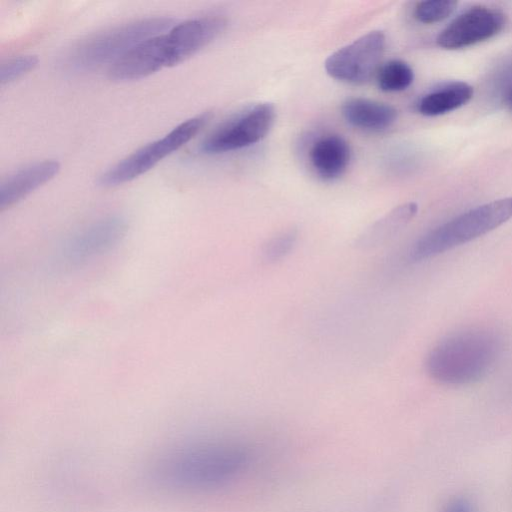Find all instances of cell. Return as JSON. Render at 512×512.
<instances>
[{
	"instance_id": "6da1fadb",
	"label": "cell",
	"mask_w": 512,
	"mask_h": 512,
	"mask_svg": "<svg viewBox=\"0 0 512 512\" xmlns=\"http://www.w3.org/2000/svg\"><path fill=\"white\" fill-rule=\"evenodd\" d=\"M252 461L253 452L246 444L234 441L194 444L162 458L152 470V479L170 489L213 491L241 478Z\"/></svg>"
},
{
	"instance_id": "7a4b0ae2",
	"label": "cell",
	"mask_w": 512,
	"mask_h": 512,
	"mask_svg": "<svg viewBox=\"0 0 512 512\" xmlns=\"http://www.w3.org/2000/svg\"><path fill=\"white\" fill-rule=\"evenodd\" d=\"M502 339L493 330L469 328L447 335L429 352V376L446 385H465L488 374L502 352Z\"/></svg>"
},
{
	"instance_id": "3957f363",
	"label": "cell",
	"mask_w": 512,
	"mask_h": 512,
	"mask_svg": "<svg viewBox=\"0 0 512 512\" xmlns=\"http://www.w3.org/2000/svg\"><path fill=\"white\" fill-rule=\"evenodd\" d=\"M512 218V197L497 199L450 219L420 237L409 256L413 261L426 260L470 242Z\"/></svg>"
},
{
	"instance_id": "277c9868",
	"label": "cell",
	"mask_w": 512,
	"mask_h": 512,
	"mask_svg": "<svg viewBox=\"0 0 512 512\" xmlns=\"http://www.w3.org/2000/svg\"><path fill=\"white\" fill-rule=\"evenodd\" d=\"M172 27V19L149 17L130 21L98 32L78 43L68 56L69 66L91 70L104 64L110 66L142 41Z\"/></svg>"
},
{
	"instance_id": "5b68a950",
	"label": "cell",
	"mask_w": 512,
	"mask_h": 512,
	"mask_svg": "<svg viewBox=\"0 0 512 512\" xmlns=\"http://www.w3.org/2000/svg\"><path fill=\"white\" fill-rule=\"evenodd\" d=\"M205 114L192 117L159 138L133 152L99 177L103 187L129 182L153 168L158 162L189 142L205 125Z\"/></svg>"
},
{
	"instance_id": "8992f818",
	"label": "cell",
	"mask_w": 512,
	"mask_h": 512,
	"mask_svg": "<svg viewBox=\"0 0 512 512\" xmlns=\"http://www.w3.org/2000/svg\"><path fill=\"white\" fill-rule=\"evenodd\" d=\"M275 114L271 103L251 106L207 136L200 150L205 154H221L254 145L269 133Z\"/></svg>"
},
{
	"instance_id": "52a82bcc",
	"label": "cell",
	"mask_w": 512,
	"mask_h": 512,
	"mask_svg": "<svg viewBox=\"0 0 512 512\" xmlns=\"http://www.w3.org/2000/svg\"><path fill=\"white\" fill-rule=\"evenodd\" d=\"M385 45L382 31H370L332 53L325 61V70L336 80L364 84L377 75Z\"/></svg>"
},
{
	"instance_id": "ba28073f",
	"label": "cell",
	"mask_w": 512,
	"mask_h": 512,
	"mask_svg": "<svg viewBox=\"0 0 512 512\" xmlns=\"http://www.w3.org/2000/svg\"><path fill=\"white\" fill-rule=\"evenodd\" d=\"M504 15L493 8L473 7L455 18L437 37L445 49H460L485 41L504 26Z\"/></svg>"
},
{
	"instance_id": "9c48e42d",
	"label": "cell",
	"mask_w": 512,
	"mask_h": 512,
	"mask_svg": "<svg viewBox=\"0 0 512 512\" xmlns=\"http://www.w3.org/2000/svg\"><path fill=\"white\" fill-rule=\"evenodd\" d=\"M221 15H206L179 23L165 33L169 66L179 64L214 41L225 29Z\"/></svg>"
},
{
	"instance_id": "30bf717a",
	"label": "cell",
	"mask_w": 512,
	"mask_h": 512,
	"mask_svg": "<svg viewBox=\"0 0 512 512\" xmlns=\"http://www.w3.org/2000/svg\"><path fill=\"white\" fill-rule=\"evenodd\" d=\"M169 67L165 33L150 37L113 63L108 71L115 81L138 80Z\"/></svg>"
},
{
	"instance_id": "8fae6325",
	"label": "cell",
	"mask_w": 512,
	"mask_h": 512,
	"mask_svg": "<svg viewBox=\"0 0 512 512\" xmlns=\"http://www.w3.org/2000/svg\"><path fill=\"white\" fill-rule=\"evenodd\" d=\"M59 169L60 164L57 161L45 160L29 164L10 174L0 186L1 208L13 205L51 180Z\"/></svg>"
},
{
	"instance_id": "7c38bea8",
	"label": "cell",
	"mask_w": 512,
	"mask_h": 512,
	"mask_svg": "<svg viewBox=\"0 0 512 512\" xmlns=\"http://www.w3.org/2000/svg\"><path fill=\"white\" fill-rule=\"evenodd\" d=\"M351 158L347 141L335 134L318 139L310 150V162L319 177L324 180L339 178L347 169Z\"/></svg>"
},
{
	"instance_id": "4fadbf2b",
	"label": "cell",
	"mask_w": 512,
	"mask_h": 512,
	"mask_svg": "<svg viewBox=\"0 0 512 512\" xmlns=\"http://www.w3.org/2000/svg\"><path fill=\"white\" fill-rule=\"evenodd\" d=\"M341 111L350 125L368 131L385 130L397 118L394 107L367 98H350L343 103Z\"/></svg>"
},
{
	"instance_id": "5bb4252c",
	"label": "cell",
	"mask_w": 512,
	"mask_h": 512,
	"mask_svg": "<svg viewBox=\"0 0 512 512\" xmlns=\"http://www.w3.org/2000/svg\"><path fill=\"white\" fill-rule=\"evenodd\" d=\"M473 88L465 82H451L424 95L418 111L425 116H439L453 111L471 100Z\"/></svg>"
},
{
	"instance_id": "9a60e30c",
	"label": "cell",
	"mask_w": 512,
	"mask_h": 512,
	"mask_svg": "<svg viewBox=\"0 0 512 512\" xmlns=\"http://www.w3.org/2000/svg\"><path fill=\"white\" fill-rule=\"evenodd\" d=\"M416 211L417 206L413 203L396 208L366 230L356 241V246L361 250H370L381 245L405 225Z\"/></svg>"
},
{
	"instance_id": "2e32d148",
	"label": "cell",
	"mask_w": 512,
	"mask_h": 512,
	"mask_svg": "<svg viewBox=\"0 0 512 512\" xmlns=\"http://www.w3.org/2000/svg\"><path fill=\"white\" fill-rule=\"evenodd\" d=\"M377 83L382 91L398 92L407 89L414 80L410 65L402 60H390L377 72Z\"/></svg>"
},
{
	"instance_id": "e0dca14e",
	"label": "cell",
	"mask_w": 512,
	"mask_h": 512,
	"mask_svg": "<svg viewBox=\"0 0 512 512\" xmlns=\"http://www.w3.org/2000/svg\"><path fill=\"white\" fill-rule=\"evenodd\" d=\"M457 6L452 0H428L417 3L414 9L415 18L425 24H432L446 19Z\"/></svg>"
},
{
	"instance_id": "ac0fdd59",
	"label": "cell",
	"mask_w": 512,
	"mask_h": 512,
	"mask_svg": "<svg viewBox=\"0 0 512 512\" xmlns=\"http://www.w3.org/2000/svg\"><path fill=\"white\" fill-rule=\"evenodd\" d=\"M297 240V232L288 230L266 242L262 248V258L267 263L276 262L285 257L293 249Z\"/></svg>"
},
{
	"instance_id": "d6986e66",
	"label": "cell",
	"mask_w": 512,
	"mask_h": 512,
	"mask_svg": "<svg viewBox=\"0 0 512 512\" xmlns=\"http://www.w3.org/2000/svg\"><path fill=\"white\" fill-rule=\"evenodd\" d=\"M38 63L35 55H18L7 59L1 64L0 80L2 84L13 82L14 80L33 70Z\"/></svg>"
},
{
	"instance_id": "ffe728a7",
	"label": "cell",
	"mask_w": 512,
	"mask_h": 512,
	"mask_svg": "<svg viewBox=\"0 0 512 512\" xmlns=\"http://www.w3.org/2000/svg\"><path fill=\"white\" fill-rule=\"evenodd\" d=\"M440 512H477L475 506L467 498L455 497L450 499Z\"/></svg>"
},
{
	"instance_id": "44dd1931",
	"label": "cell",
	"mask_w": 512,
	"mask_h": 512,
	"mask_svg": "<svg viewBox=\"0 0 512 512\" xmlns=\"http://www.w3.org/2000/svg\"><path fill=\"white\" fill-rule=\"evenodd\" d=\"M505 101L508 107L512 110V87L508 89L505 96Z\"/></svg>"
}]
</instances>
